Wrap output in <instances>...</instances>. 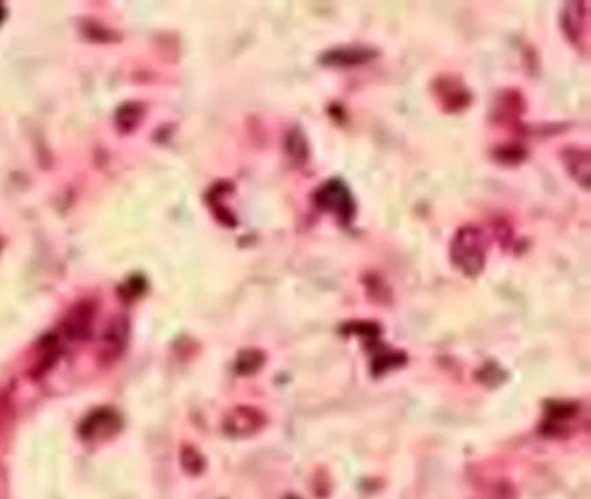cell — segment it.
Returning <instances> with one entry per match:
<instances>
[{
  "instance_id": "2",
  "label": "cell",
  "mask_w": 591,
  "mask_h": 499,
  "mask_svg": "<svg viewBox=\"0 0 591 499\" xmlns=\"http://www.w3.org/2000/svg\"><path fill=\"white\" fill-rule=\"evenodd\" d=\"M319 203L340 217H348L352 213V202L346 188L340 182H330L319 191Z\"/></svg>"
},
{
  "instance_id": "1",
  "label": "cell",
  "mask_w": 591,
  "mask_h": 499,
  "mask_svg": "<svg viewBox=\"0 0 591 499\" xmlns=\"http://www.w3.org/2000/svg\"><path fill=\"white\" fill-rule=\"evenodd\" d=\"M454 246L456 248L452 250V254H454V260L458 262V265H461L465 269V273L475 275L482 267V262H484L479 236L475 233H472L470 229H465L463 234L458 236Z\"/></svg>"
},
{
  "instance_id": "4",
  "label": "cell",
  "mask_w": 591,
  "mask_h": 499,
  "mask_svg": "<svg viewBox=\"0 0 591 499\" xmlns=\"http://www.w3.org/2000/svg\"><path fill=\"white\" fill-rule=\"evenodd\" d=\"M117 427H115V414L113 413H105V411H99L94 416H90L88 420V423L84 425V437H101L105 431L108 433H113Z\"/></svg>"
},
{
  "instance_id": "3",
  "label": "cell",
  "mask_w": 591,
  "mask_h": 499,
  "mask_svg": "<svg viewBox=\"0 0 591 499\" xmlns=\"http://www.w3.org/2000/svg\"><path fill=\"white\" fill-rule=\"evenodd\" d=\"M262 427V416L248 410V408H240L234 413L229 414L226 420V431L231 435L236 437H244V435H250L254 431H259Z\"/></svg>"
},
{
  "instance_id": "5",
  "label": "cell",
  "mask_w": 591,
  "mask_h": 499,
  "mask_svg": "<svg viewBox=\"0 0 591 499\" xmlns=\"http://www.w3.org/2000/svg\"><path fill=\"white\" fill-rule=\"evenodd\" d=\"M182 466L190 472V473H200L203 470V458L192 448H186L182 451Z\"/></svg>"
}]
</instances>
